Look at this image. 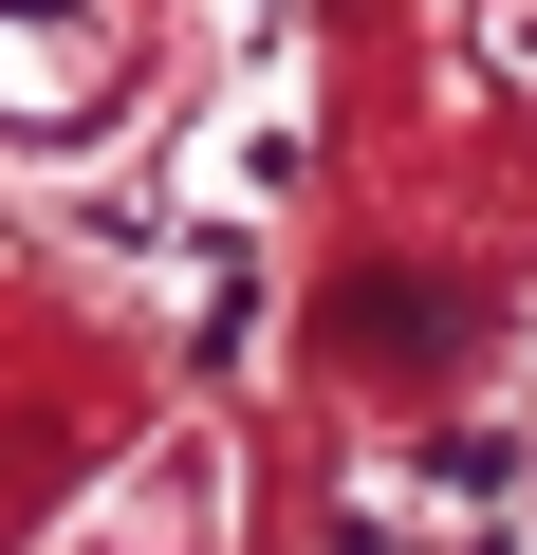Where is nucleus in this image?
<instances>
[{
  "instance_id": "nucleus-1",
  "label": "nucleus",
  "mask_w": 537,
  "mask_h": 555,
  "mask_svg": "<svg viewBox=\"0 0 537 555\" xmlns=\"http://www.w3.org/2000/svg\"><path fill=\"white\" fill-rule=\"evenodd\" d=\"M56 555H222V463H204V444H149Z\"/></svg>"
}]
</instances>
